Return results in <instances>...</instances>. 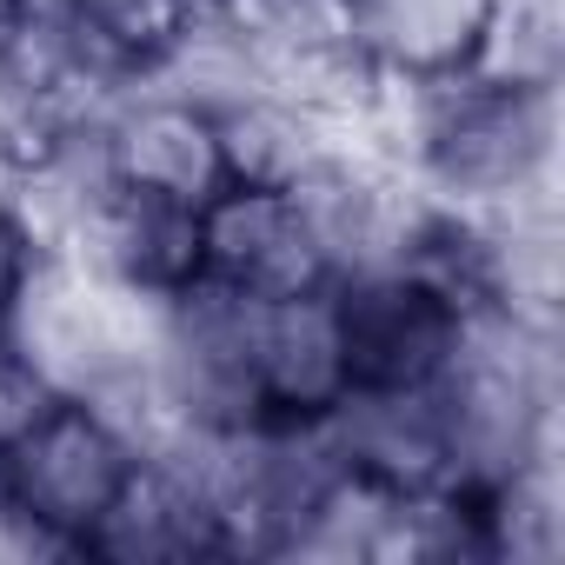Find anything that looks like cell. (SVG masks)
Instances as JSON below:
<instances>
[{
  "mask_svg": "<svg viewBox=\"0 0 565 565\" xmlns=\"http://www.w3.org/2000/svg\"><path fill=\"white\" fill-rule=\"evenodd\" d=\"M366 140L393 153V167L426 206L486 220L519 200L558 193L565 87L472 67L439 87L380 94L366 114Z\"/></svg>",
  "mask_w": 565,
  "mask_h": 565,
  "instance_id": "1",
  "label": "cell"
},
{
  "mask_svg": "<svg viewBox=\"0 0 565 565\" xmlns=\"http://www.w3.org/2000/svg\"><path fill=\"white\" fill-rule=\"evenodd\" d=\"M433 393L446 413L459 486H492L539 459H558V406H565L558 313H519L479 300Z\"/></svg>",
  "mask_w": 565,
  "mask_h": 565,
  "instance_id": "2",
  "label": "cell"
},
{
  "mask_svg": "<svg viewBox=\"0 0 565 565\" xmlns=\"http://www.w3.org/2000/svg\"><path fill=\"white\" fill-rule=\"evenodd\" d=\"M8 347L61 393L120 413L140 439L153 419V300L114 287L74 253H47L8 320Z\"/></svg>",
  "mask_w": 565,
  "mask_h": 565,
  "instance_id": "3",
  "label": "cell"
},
{
  "mask_svg": "<svg viewBox=\"0 0 565 565\" xmlns=\"http://www.w3.org/2000/svg\"><path fill=\"white\" fill-rule=\"evenodd\" d=\"M140 452L147 439L120 413L94 399H54L0 452V492L61 558H81L100 512L120 499L127 472L140 466Z\"/></svg>",
  "mask_w": 565,
  "mask_h": 565,
  "instance_id": "4",
  "label": "cell"
},
{
  "mask_svg": "<svg viewBox=\"0 0 565 565\" xmlns=\"http://www.w3.org/2000/svg\"><path fill=\"white\" fill-rule=\"evenodd\" d=\"M287 193H294V206L313 233L327 287L380 273V266H399L419 239V220H426V200L406 186L393 153L366 134H340Z\"/></svg>",
  "mask_w": 565,
  "mask_h": 565,
  "instance_id": "5",
  "label": "cell"
},
{
  "mask_svg": "<svg viewBox=\"0 0 565 565\" xmlns=\"http://www.w3.org/2000/svg\"><path fill=\"white\" fill-rule=\"evenodd\" d=\"M333 294H340L353 386H439L479 307L419 259L340 279Z\"/></svg>",
  "mask_w": 565,
  "mask_h": 565,
  "instance_id": "6",
  "label": "cell"
},
{
  "mask_svg": "<svg viewBox=\"0 0 565 565\" xmlns=\"http://www.w3.org/2000/svg\"><path fill=\"white\" fill-rule=\"evenodd\" d=\"M239 386L253 419H327L347 386V327L333 287L239 300Z\"/></svg>",
  "mask_w": 565,
  "mask_h": 565,
  "instance_id": "7",
  "label": "cell"
},
{
  "mask_svg": "<svg viewBox=\"0 0 565 565\" xmlns=\"http://www.w3.org/2000/svg\"><path fill=\"white\" fill-rule=\"evenodd\" d=\"M94 127H100V153H107V173H114L120 193L200 206L206 193L226 186L213 107H200L193 94H180L167 81H127V87H114L100 100Z\"/></svg>",
  "mask_w": 565,
  "mask_h": 565,
  "instance_id": "8",
  "label": "cell"
},
{
  "mask_svg": "<svg viewBox=\"0 0 565 565\" xmlns=\"http://www.w3.org/2000/svg\"><path fill=\"white\" fill-rule=\"evenodd\" d=\"M206 8L266 81L300 87L366 134L380 87L353 61V0H206Z\"/></svg>",
  "mask_w": 565,
  "mask_h": 565,
  "instance_id": "9",
  "label": "cell"
},
{
  "mask_svg": "<svg viewBox=\"0 0 565 565\" xmlns=\"http://www.w3.org/2000/svg\"><path fill=\"white\" fill-rule=\"evenodd\" d=\"M333 466L386 499H426L452 479V439L433 386H347V399L320 419Z\"/></svg>",
  "mask_w": 565,
  "mask_h": 565,
  "instance_id": "10",
  "label": "cell"
},
{
  "mask_svg": "<svg viewBox=\"0 0 565 565\" xmlns=\"http://www.w3.org/2000/svg\"><path fill=\"white\" fill-rule=\"evenodd\" d=\"M200 279L233 294H300L327 287L313 233L287 186H239L200 200Z\"/></svg>",
  "mask_w": 565,
  "mask_h": 565,
  "instance_id": "11",
  "label": "cell"
},
{
  "mask_svg": "<svg viewBox=\"0 0 565 565\" xmlns=\"http://www.w3.org/2000/svg\"><path fill=\"white\" fill-rule=\"evenodd\" d=\"M499 0H353V61L380 94L486 67Z\"/></svg>",
  "mask_w": 565,
  "mask_h": 565,
  "instance_id": "12",
  "label": "cell"
},
{
  "mask_svg": "<svg viewBox=\"0 0 565 565\" xmlns=\"http://www.w3.org/2000/svg\"><path fill=\"white\" fill-rule=\"evenodd\" d=\"M81 558L87 565H213L226 552H220V532L193 472L167 446H147L120 499L100 512Z\"/></svg>",
  "mask_w": 565,
  "mask_h": 565,
  "instance_id": "13",
  "label": "cell"
},
{
  "mask_svg": "<svg viewBox=\"0 0 565 565\" xmlns=\"http://www.w3.org/2000/svg\"><path fill=\"white\" fill-rule=\"evenodd\" d=\"M213 134H220L226 180H239V186H294L340 134H360V127L340 120L333 107L307 100L300 87L253 81L246 94L213 107Z\"/></svg>",
  "mask_w": 565,
  "mask_h": 565,
  "instance_id": "14",
  "label": "cell"
},
{
  "mask_svg": "<svg viewBox=\"0 0 565 565\" xmlns=\"http://www.w3.org/2000/svg\"><path fill=\"white\" fill-rule=\"evenodd\" d=\"M74 259H87L94 273H107L114 287L140 294V300H167L200 279V206H173V200H147V193H114L87 233L74 246H61Z\"/></svg>",
  "mask_w": 565,
  "mask_h": 565,
  "instance_id": "15",
  "label": "cell"
},
{
  "mask_svg": "<svg viewBox=\"0 0 565 565\" xmlns=\"http://www.w3.org/2000/svg\"><path fill=\"white\" fill-rule=\"evenodd\" d=\"M54 14L81 41L94 74L107 87H127L167 67V54L200 21V0H54Z\"/></svg>",
  "mask_w": 565,
  "mask_h": 565,
  "instance_id": "16",
  "label": "cell"
},
{
  "mask_svg": "<svg viewBox=\"0 0 565 565\" xmlns=\"http://www.w3.org/2000/svg\"><path fill=\"white\" fill-rule=\"evenodd\" d=\"M486 67L539 87H565V8L558 0H499Z\"/></svg>",
  "mask_w": 565,
  "mask_h": 565,
  "instance_id": "17",
  "label": "cell"
},
{
  "mask_svg": "<svg viewBox=\"0 0 565 565\" xmlns=\"http://www.w3.org/2000/svg\"><path fill=\"white\" fill-rule=\"evenodd\" d=\"M41 259H47V246H41L34 220L21 213V200L8 186H0V347H8V320H14V307H21Z\"/></svg>",
  "mask_w": 565,
  "mask_h": 565,
  "instance_id": "18",
  "label": "cell"
},
{
  "mask_svg": "<svg viewBox=\"0 0 565 565\" xmlns=\"http://www.w3.org/2000/svg\"><path fill=\"white\" fill-rule=\"evenodd\" d=\"M54 399H61V393H54V386H47L14 347H0V452H8V446H14V439L54 406Z\"/></svg>",
  "mask_w": 565,
  "mask_h": 565,
  "instance_id": "19",
  "label": "cell"
},
{
  "mask_svg": "<svg viewBox=\"0 0 565 565\" xmlns=\"http://www.w3.org/2000/svg\"><path fill=\"white\" fill-rule=\"evenodd\" d=\"M21 21H28V0H0V61H8V47H14V34H21Z\"/></svg>",
  "mask_w": 565,
  "mask_h": 565,
  "instance_id": "20",
  "label": "cell"
}]
</instances>
